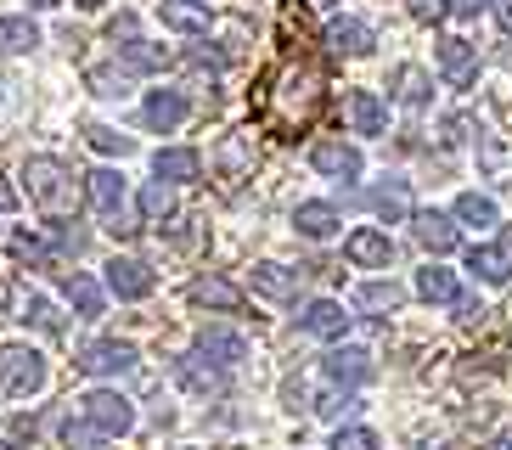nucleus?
Masks as SVG:
<instances>
[{
    "instance_id": "f257e3e1",
    "label": "nucleus",
    "mask_w": 512,
    "mask_h": 450,
    "mask_svg": "<svg viewBox=\"0 0 512 450\" xmlns=\"http://www.w3.org/2000/svg\"><path fill=\"white\" fill-rule=\"evenodd\" d=\"M321 107H327V68L310 51H282L276 68L259 79V96H254L259 130L276 135V141H299L321 119Z\"/></svg>"
},
{
    "instance_id": "f03ea898",
    "label": "nucleus",
    "mask_w": 512,
    "mask_h": 450,
    "mask_svg": "<svg viewBox=\"0 0 512 450\" xmlns=\"http://www.w3.org/2000/svg\"><path fill=\"white\" fill-rule=\"evenodd\" d=\"M23 186H29V203L51 220H74L79 214V180L62 158H29L23 164Z\"/></svg>"
},
{
    "instance_id": "7ed1b4c3",
    "label": "nucleus",
    "mask_w": 512,
    "mask_h": 450,
    "mask_svg": "<svg viewBox=\"0 0 512 450\" xmlns=\"http://www.w3.org/2000/svg\"><path fill=\"white\" fill-rule=\"evenodd\" d=\"M0 389L6 394H40L46 389V355L29 344H0Z\"/></svg>"
},
{
    "instance_id": "20e7f679",
    "label": "nucleus",
    "mask_w": 512,
    "mask_h": 450,
    "mask_svg": "<svg viewBox=\"0 0 512 450\" xmlns=\"http://www.w3.org/2000/svg\"><path fill=\"white\" fill-rule=\"evenodd\" d=\"M85 186H91V203L102 209L107 231H113V237H136L141 225L124 214V175H119V169H91V175H85Z\"/></svg>"
},
{
    "instance_id": "39448f33",
    "label": "nucleus",
    "mask_w": 512,
    "mask_h": 450,
    "mask_svg": "<svg viewBox=\"0 0 512 450\" xmlns=\"http://www.w3.org/2000/svg\"><path fill=\"white\" fill-rule=\"evenodd\" d=\"M79 411H85V422H91V428H102L107 439L136 428V411H130V400H124V394H113V389H91L85 400H79Z\"/></svg>"
},
{
    "instance_id": "423d86ee",
    "label": "nucleus",
    "mask_w": 512,
    "mask_h": 450,
    "mask_svg": "<svg viewBox=\"0 0 512 450\" xmlns=\"http://www.w3.org/2000/svg\"><path fill=\"white\" fill-rule=\"evenodd\" d=\"M214 164H220V180H226V186H237V180H254V164H259L254 130H226V135H220Z\"/></svg>"
},
{
    "instance_id": "0eeeda50",
    "label": "nucleus",
    "mask_w": 512,
    "mask_h": 450,
    "mask_svg": "<svg viewBox=\"0 0 512 450\" xmlns=\"http://www.w3.org/2000/svg\"><path fill=\"white\" fill-rule=\"evenodd\" d=\"M439 79L451 90L473 85V79H479V45L462 40V34H445V40H439Z\"/></svg>"
},
{
    "instance_id": "6e6552de",
    "label": "nucleus",
    "mask_w": 512,
    "mask_h": 450,
    "mask_svg": "<svg viewBox=\"0 0 512 450\" xmlns=\"http://www.w3.org/2000/svg\"><path fill=\"white\" fill-rule=\"evenodd\" d=\"M74 366H79V372H91V377H119V372L136 366V344H124V338H102V344L79 349Z\"/></svg>"
},
{
    "instance_id": "1a4fd4ad",
    "label": "nucleus",
    "mask_w": 512,
    "mask_h": 450,
    "mask_svg": "<svg viewBox=\"0 0 512 450\" xmlns=\"http://www.w3.org/2000/svg\"><path fill=\"white\" fill-rule=\"evenodd\" d=\"M473 135H479V169H484V180L512 186V141L501 130H490V124H473Z\"/></svg>"
},
{
    "instance_id": "9d476101",
    "label": "nucleus",
    "mask_w": 512,
    "mask_h": 450,
    "mask_svg": "<svg viewBox=\"0 0 512 450\" xmlns=\"http://www.w3.org/2000/svg\"><path fill=\"white\" fill-rule=\"evenodd\" d=\"M406 220H411V231H417V242L428 248V254H456V242H462V231H456V225L445 220L439 209H411Z\"/></svg>"
},
{
    "instance_id": "9b49d317",
    "label": "nucleus",
    "mask_w": 512,
    "mask_h": 450,
    "mask_svg": "<svg viewBox=\"0 0 512 450\" xmlns=\"http://www.w3.org/2000/svg\"><path fill=\"white\" fill-rule=\"evenodd\" d=\"M310 164L332 180H361V152L349 147V141H316L310 147Z\"/></svg>"
},
{
    "instance_id": "f8f14e48",
    "label": "nucleus",
    "mask_w": 512,
    "mask_h": 450,
    "mask_svg": "<svg viewBox=\"0 0 512 450\" xmlns=\"http://www.w3.org/2000/svg\"><path fill=\"white\" fill-rule=\"evenodd\" d=\"M344 254L355 259L361 270H389V259H394V242L383 237V231H372V225H361V231H349Z\"/></svg>"
},
{
    "instance_id": "ddd939ff",
    "label": "nucleus",
    "mask_w": 512,
    "mask_h": 450,
    "mask_svg": "<svg viewBox=\"0 0 512 450\" xmlns=\"http://www.w3.org/2000/svg\"><path fill=\"white\" fill-rule=\"evenodd\" d=\"M327 51L332 57H366V51H372V23H361V17H332Z\"/></svg>"
},
{
    "instance_id": "4468645a",
    "label": "nucleus",
    "mask_w": 512,
    "mask_h": 450,
    "mask_svg": "<svg viewBox=\"0 0 512 450\" xmlns=\"http://www.w3.org/2000/svg\"><path fill=\"white\" fill-rule=\"evenodd\" d=\"M349 321H355V315H344V304H338V299H316L310 310L299 315V327L310 332V338H344Z\"/></svg>"
},
{
    "instance_id": "2eb2a0df",
    "label": "nucleus",
    "mask_w": 512,
    "mask_h": 450,
    "mask_svg": "<svg viewBox=\"0 0 512 450\" xmlns=\"http://www.w3.org/2000/svg\"><path fill=\"white\" fill-rule=\"evenodd\" d=\"M152 282H158V276H152L141 259H113V265H107V287H113L119 299H147Z\"/></svg>"
},
{
    "instance_id": "dca6fc26",
    "label": "nucleus",
    "mask_w": 512,
    "mask_h": 450,
    "mask_svg": "<svg viewBox=\"0 0 512 450\" xmlns=\"http://www.w3.org/2000/svg\"><path fill=\"white\" fill-rule=\"evenodd\" d=\"M181 119H186V96H181V90H152L147 107H141V124L158 130V135H169Z\"/></svg>"
},
{
    "instance_id": "f3484780",
    "label": "nucleus",
    "mask_w": 512,
    "mask_h": 450,
    "mask_svg": "<svg viewBox=\"0 0 512 450\" xmlns=\"http://www.w3.org/2000/svg\"><path fill=\"white\" fill-rule=\"evenodd\" d=\"M197 355H203V360H214V366L226 372V366H242V360H248V344H242L237 332L209 327V332H197Z\"/></svg>"
},
{
    "instance_id": "a211bd4d",
    "label": "nucleus",
    "mask_w": 512,
    "mask_h": 450,
    "mask_svg": "<svg viewBox=\"0 0 512 450\" xmlns=\"http://www.w3.org/2000/svg\"><path fill=\"white\" fill-rule=\"evenodd\" d=\"M467 270H473L484 287H507L512 282V254L507 248H490V242H484V248H467Z\"/></svg>"
},
{
    "instance_id": "6ab92c4d",
    "label": "nucleus",
    "mask_w": 512,
    "mask_h": 450,
    "mask_svg": "<svg viewBox=\"0 0 512 450\" xmlns=\"http://www.w3.org/2000/svg\"><path fill=\"white\" fill-rule=\"evenodd\" d=\"M192 304L237 315V310H242V287H237V282H226V276H197V282H192Z\"/></svg>"
},
{
    "instance_id": "aec40b11",
    "label": "nucleus",
    "mask_w": 512,
    "mask_h": 450,
    "mask_svg": "<svg viewBox=\"0 0 512 450\" xmlns=\"http://www.w3.org/2000/svg\"><path fill=\"white\" fill-rule=\"evenodd\" d=\"M344 113H349V124H355V135H383V124H389V113H383V102H377V90H349Z\"/></svg>"
},
{
    "instance_id": "412c9836",
    "label": "nucleus",
    "mask_w": 512,
    "mask_h": 450,
    "mask_svg": "<svg viewBox=\"0 0 512 450\" xmlns=\"http://www.w3.org/2000/svg\"><path fill=\"white\" fill-rule=\"evenodd\" d=\"M158 17L175 34H209V6H197V0H158Z\"/></svg>"
},
{
    "instance_id": "4be33fe9",
    "label": "nucleus",
    "mask_w": 512,
    "mask_h": 450,
    "mask_svg": "<svg viewBox=\"0 0 512 450\" xmlns=\"http://www.w3.org/2000/svg\"><path fill=\"white\" fill-rule=\"evenodd\" d=\"M321 372H327L332 383H349V389H355V383H366L377 366H372V355H366V349H332Z\"/></svg>"
},
{
    "instance_id": "5701e85b",
    "label": "nucleus",
    "mask_w": 512,
    "mask_h": 450,
    "mask_svg": "<svg viewBox=\"0 0 512 450\" xmlns=\"http://www.w3.org/2000/svg\"><path fill=\"white\" fill-rule=\"evenodd\" d=\"M400 304H406V293H400L394 282H366L361 293H355V310L372 315V321H389V315L400 310Z\"/></svg>"
},
{
    "instance_id": "b1692460",
    "label": "nucleus",
    "mask_w": 512,
    "mask_h": 450,
    "mask_svg": "<svg viewBox=\"0 0 512 450\" xmlns=\"http://www.w3.org/2000/svg\"><path fill=\"white\" fill-rule=\"evenodd\" d=\"M293 231L310 237V242H327L332 231H338V209H332V203H299V209H293Z\"/></svg>"
},
{
    "instance_id": "393cba45",
    "label": "nucleus",
    "mask_w": 512,
    "mask_h": 450,
    "mask_svg": "<svg viewBox=\"0 0 512 450\" xmlns=\"http://www.w3.org/2000/svg\"><path fill=\"white\" fill-rule=\"evenodd\" d=\"M254 293H265V299H276V304L299 299V270H287V265H254Z\"/></svg>"
},
{
    "instance_id": "a878e982",
    "label": "nucleus",
    "mask_w": 512,
    "mask_h": 450,
    "mask_svg": "<svg viewBox=\"0 0 512 450\" xmlns=\"http://www.w3.org/2000/svg\"><path fill=\"white\" fill-rule=\"evenodd\" d=\"M152 169H158V180H197L203 175V152H192V147H169V152H158L152 158Z\"/></svg>"
},
{
    "instance_id": "bb28decb",
    "label": "nucleus",
    "mask_w": 512,
    "mask_h": 450,
    "mask_svg": "<svg viewBox=\"0 0 512 450\" xmlns=\"http://www.w3.org/2000/svg\"><path fill=\"white\" fill-rule=\"evenodd\" d=\"M181 383H186L192 394H220V389H226V377H220V366H209V360L197 355V349L181 360Z\"/></svg>"
},
{
    "instance_id": "cd10ccee",
    "label": "nucleus",
    "mask_w": 512,
    "mask_h": 450,
    "mask_svg": "<svg viewBox=\"0 0 512 450\" xmlns=\"http://www.w3.org/2000/svg\"><path fill=\"white\" fill-rule=\"evenodd\" d=\"M428 90H434V79H428L422 62H406V68L394 74V96H400L406 107H422V102H428Z\"/></svg>"
},
{
    "instance_id": "c85d7f7f",
    "label": "nucleus",
    "mask_w": 512,
    "mask_h": 450,
    "mask_svg": "<svg viewBox=\"0 0 512 450\" xmlns=\"http://www.w3.org/2000/svg\"><path fill=\"white\" fill-rule=\"evenodd\" d=\"M456 220L473 225V231H490V225H501V209L490 203V197H479V192H462L456 197Z\"/></svg>"
},
{
    "instance_id": "c756f323",
    "label": "nucleus",
    "mask_w": 512,
    "mask_h": 450,
    "mask_svg": "<svg viewBox=\"0 0 512 450\" xmlns=\"http://www.w3.org/2000/svg\"><path fill=\"white\" fill-rule=\"evenodd\" d=\"M34 45H40V29H34L29 17H0V51L23 57V51H34Z\"/></svg>"
},
{
    "instance_id": "7c9ffc66",
    "label": "nucleus",
    "mask_w": 512,
    "mask_h": 450,
    "mask_svg": "<svg viewBox=\"0 0 512 450\" xmlns=\"http://www.w3.org/2000/svg\"><path fill=\"white\" fill-rule=\"evenodd\" d=\"M372 209L383 214V220H406V214H411V186H406V180L377 186V192H372Z\"/></svg>"
},
{
    "instance_id": "2f4dec72",
    "label": "nucleus",
    "mask_w": 512,
    "mask_h": 450,
    "mask_svg": "<svg viewBox=\"0 0 512 450\" xmlns=\"http://www.w3.org/2000/svg\"><path fill=\"white\" fill-rule=\"evenodd\" d=\"M417 293H422L428 304H451L456 293H462V287H456V276H451V270L428 265V270H417Z\"/></svg>"
},
{
    "instance_id": "473e14b6",
    "label": "nucleus",
    "mask_w": 512,
    "mask_h": 450,
    "mask_svg": "<svg viewBox=\"0 0 512 450\" xmlns=\"http://www.w3.org/2000/svg\"><path fill=\"white\" fill-rule=\"evenodd\" d=\"M62 287H68V299L79 304V315H102V287L91 276H79V270H62Z\"/></svg>"
},
{
    "instance_id": "72a5a7b5",
    "label": "nucleus",
    "mask_w": 512,
    "mask_h": 450,
    "mask_svg": "<svg viewBox=\"0 0 512 450\" xmlns=\"http://www.w3.org/2000/svg\"><path fill=\"white\" fill-rule=\"evenodd\" d=\"M113 51L124 57V68H141V74H152V68H164V62H169L164 51H158V45H147L141 34H136V40H119Z\"/></svg>"
},
{
    "instance_id": "f704fd0d",
    "label": "nucleus",
    "mask_w": 512,
    "mask_h": 450,
    "mask_svg": "<svg viewBox=\"0 0 512 450\" xmlns=\"http://www.w3.org/2000/svg\"><path fill=\"white\" fill-rule=\"evenodd\" d=\"M141 214H147L152 225H164L169 214H175V197H169V180H147V186H141Z\"/></svg>"
},
{
    "instance_id": "c9c22d12",
    "label": "nucleus",
    "mask_w": 512,
    "mask_h": 450,
    "mask_svg": "<svg viewBox=\"0 0 512 450\" xmlns=\"http://www.w3.org/2000/svg\"><path fill=\"white\" fill-rule=\"evenodd\" d=\"M12 254L23 259V265H40V270H57V259H51V248L40 237H29V231H12Z\"/></svg>"
},
{
    "instance_id": "e433bc0d",
    "label": "nucleus",
    "mask_w": 512,
    "mask_h": 450,
    "mask_svg": "<svg viewBox=\"0 0 512 450\" xmlns=\"http://www.w3.org/2000/svg\"><path fill=\"white\" fill-rule=\"evenodd\" d=\"M62 445H68V450H102L107 434H102V428H91V422L68 417V422H62Z\"/></svg>"
},
{
    "instance_id": "4c0bfd02",
    "label": "nucleus",
    "mask_w": 512,
    "mask_h": 450,
    "mask_svg": "<svg viewBox=\"0 0 512 450\" xmlns=\"http://www.w3.org/2000/svg\"><path fill=\"white\" fill-rule=\"evenodd\" d=\"M85 135H91V147L96 152H130V135H119V130H107V124H85Z\"/></svg>"
},
{
    "instance_id": "58836bf2",
    "label": "nucleus",
    "mask_w": 512,
    "mask_h": 450,
    "mask_svg": "<svg viewBox=\"0 0 512 450\" xmlns=\"http://www.w3.org/2000/svg\"><path fill=\"white\" fill-rule=\"evenodd\" d=\"M332 450H377V434L372 428H338V434H332Z\"/></svg>"
},
{
    "instance_id": "ea45409f",
    "label": "nucleus",
    "mask_w": 512,
    "mask_h": 450,
    "mask_svg": "<svg viewBox=\"0 0 512 450\" xmlns=\"http://www.w3.org/2000/svg\"><path fill=\"white\" fill-rule=\"evenodd\" d=\"M23 304H29V315H23V321H34V327H46V332H57L62 321H57V310H51L46 299H34V293H23Z\"/></svg>"
},
{
    "instance_id": "a19ab883",
    "label": "nucleus",
    "mask_w": 512,
    "mask_h": 450,
    "mask_svg": "<svg viewBox=\"0 0 512 450\" xmlns=\"http://www.w3.org/2000/svg\"><path fill=\"white\" fill-rule=\"evenodd\" d=\"M406 12L417 23H439V17H451V0H406Z\"/></svg>"
},
{
    "instance_id": "79ce46f5",
    "label": "nucleus",
    "mask_w": 512,
    "mask_h": 450,
    "mask_svg": "<svg viewBox=\"0 0 512 450\" xmlns=\"http://www.w3.org/2000/svg\"><path fill=\"white\" fill-rule=\"evenodd\" d=\"M186 68H197V74H220V68H226V57H220V51H209V45H197L192 57H186Z\"/></svg>"
},
{
    "instance_id": "37998d69",
    "label": "nucleus",
    "mask_w": 512,
    "mask_h": 450,
    "mask_svg": "<svg viewBox=\"0 0 512 450\" xmlns=\"http://www.w3.org/2000/svg\"><path fill=\"white\" fill-rule=\"evenodd\" d=\"M124 85H130L124 74H107V68H91V90H96V96H124Z\"/></svg>"
},
{
    "instance_id": "c03bdc74",
    "label": "nucleus",
    "mask_w": 512,
    "mask_h": 450,
    "mask_svg": "<svg viewBox=\"0 0 512 450\" xmlns=\"http://www.w3.org/2000/svg\"><path fill=\"white\" fill-rule=\"evenodd\" d=\"M439 130H445V141L456 147V141H467V135H473V119H467V113H451V119L439 124Z\"/></svg>"
},
{
    "instance_id": "a18cd8bd",
    "label": "nucleus",
    "mask_w": 512,
    "mask_h": 450,
    "mask_svg": "<svg viewBox=\"0 0 512 450\" xmlns=\"http://www.w3.org/2000/svg\"><path fill=\"white\" fill-rule=\"evenodd\" d=\"M451 304H456V315H462V321H479V315H484V304H479V299H467V293H456Z\"/></svg>"
},
{
    "instance_id": "49530a36",
    "label": "nucleus",
    "mask_w": 512,
    "mask_h": 450,
    "mask_svg": "<svg viewBox=\"0 0 512 450\" xmlns=\"http://www.w3.org/2000/svg\"><path fill=\"white\" fill-rule=\"evenodd\" d=\"M6 439L12 445H34V422H6Z\"/></svg>"
},
{
    "instance_id": "de8ad7c7",
    "label": "nucleus",
    "mask_w": 512,
    "mask_h": 450,
    "mask_svg": "<svg viewBox=\"0 0 512 450\" xmlns=\"http://www.w3.org/2000/svg\"><path fill=\"white\" fill-rule=\"evenodd\" d=\"M490 12V0H451V17H479Z\"/></svg>"
},
{
    "instance_id": "09e8293b",
    "label": "nucleus",
    "mask_w": 512,
    "mask_h": 450,
    "mask_svg": "<svg viewBox=\"0 0 512 450\" xmlns=\"http://www.w3.org/2000/svg\"><path fill=\"white\" fill-rule=\"evenodd\" d=\"M490 12H496V17H501V29L512 34V0H490Z\"/></svg>"
},
{
    "instance_id": "8fccbe9b",
    "label": "nucleus",
    "mask_w": 512,
    "mask_h": 450,
    "mask_svg": "<svg viewBox=\"0 0 512 450\" xmlns=\"http://www.w3.org/2000/svg\"><path fill=\"white\" fill-rule=\"evenodd\" d=\"M17 209V192L6 186V175H0V214H12Z\"/></svg>"
},
{
    "instance_id": "3c124183",
    "label": "nucleus",
    "mask_w": 512,
    "mask_h": 450,
    "mask_svg": "<svg viewBox=\"0 0 512 450\" xmlns=\"http://www.w3.org/2000/svg\"><path fill=\"white\" fill-rule=\"evenodd\" d=\"M29 6H34V12H51V6H57V0H29Z\"/></svg>"
},
{
    "instance_id": "603ef678",
    "label": "nucleus",
    "mask_w": 512,
    "mask_h": 450,
    "mask_svg": "<svg viewBox=\"0 0 512 450\" xmlns=\"http://www.w3.org/2000/svg\"><path fill=\"white\" fill-rule=\"evenodd\" d=\"M79 6H85V12H96V6H102V0H79Z\"/></svg>"
},
{
    "instance_id": "864d4df0",
    "label": "nucleus",
    "mask_w": 512,
    "mask_h": 450,
    "mask_svg": "<svg viewBox=\"0 0 512 450\" xmlns=\"http://www.w3.org/2000/svg\"><path fill=\"white\" fill-rule=\"evenodd\" d=\"M310 6H332V0H310Z\"/></svg>"
},
{
    "instance_id": "5fc2aeb1",
    "label": "nucleus",
    "mask_w": 512,
    "mask_h": 450,
    "mask_svg": "<svg viewBox=\"0 0 512 450\" xmlns=\"http://www.w3.org/2000/svg\"><path fill=\"white\" fill-rule=\"evenodd\" d=\"M507 242H512V231H507Z\"/></svg>"
}]
</instances>
